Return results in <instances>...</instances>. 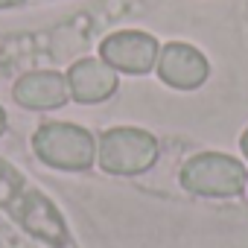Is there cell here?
Here are the masks:
<instances>
[{"label":"cell","instance_id":"30bf717a","mask_svg":"<svg viewBox=\"0 0 248 248\" xmlns=\"http://www.w3.org/2000/svg\"><path fill=\"white\" fill-rule=\"evenodd\" d=\"M3 132H6V111L0 108V135H3Z\"/></svg>","mask_w":248,"mask_h":248},{"label":"cell","instance_id":"ba28073f","mask_svg":"<svg viewBox=\"0 0 248 248\" xmlns=\"http://www.w3.org/2000/svg\"><path fill=\"white\" fill-rule=\"evenodd\" d=\"M12 96L21 108L30 111H53L62 108L64 102H70V88H67V76L56 73V70H32L24 73L15 88Z\"/></svg>","mask_w":248,"mask_h":248},{"label":"cell","instance_id":"8fae6325","mask_svg":"<svg viewBox=\"0 0 248 248\" xmlns=\"http://www.w3.org/2000/svg\"><path fill=\"white\" fill-rule=\"evenodd\" d=\"M239 146H242V152H245V158H248V132L242 135V140H239Z\"/></svg>","mask_w":248,"mask_h":248},{"label":"cell","instance_id":"52a82bcc","mask_svg":"<svg viewBox=\"0 0 248 248\" xmlns=\"http://www.w3.org/2000/svg\"><path fill=\"white\" fill-rule=\"evenodd\" d=\"M67 76V88H70V99L82 102V105H96L105 102L114 91H117V70L93 56H85L79 62L70 64Z\"/></svg>","mask_w":248,"mask_h":248},{"label":"cell","instance_id":"5b68a950","mask_svg":"<svg viewBox=\"0 0 248 248\" xmlns=\"http://www.w3.org/2000/svg\"><path fill=\"white\" fill-rule=\"evenodd\" d=\"M161 56V44L155 35L140 32V30H120L111 32L108 38H102L99 44V59L108 62L117 73H132V76H143L149 70H155Z\"/></svg>","mask_w":248,"mask_h":248},{"label":"cell","instance_id":"3957f363","mask_svg":"<svg viewBox=\"0 0 248 248\" xmlns=\"http://www.w3.org/2000/svg\"><path fill=\"white\" fill-rule=\"evenodd\" d=\"M245 181H248L245 167L236 158L219 152H202L190 158L181 170V187L187 193L207 199H233L245 190Z\"/></svg>","mask_w":248,"mask_h":248},{"label":"cell","instance_id":"7a4b0ae2","mask_svg":"<svg viewBox=\"0 0 248 248\" xmlns=\"http://www.w3.org/2000/svg\"><path fill=\"white\" fill-rule=\"evenodd\" d=\"M32 149L38 161L67 172H82L96 158L93 135L76 123H62V120H50L38 126V132L32 135Z\"/></svg>","mask_w":248,"mask_h":248},{"label":"cell","instance_id":"9c48e42d","mask_svg":"<svg viewBox=\"0 0 248 248\" xmlns=\"http://www.w3.org/2000/svg\"><path fill=\"white\" fill-rule=\"evenodd\" d=\"M27 0H0V9H15V6H24Z\"/></svg>","mask_w":248,"mask_h":248},{"label":"cell","instance_id":"8992f818","mask_svg":"<svg viewBox=\"0 0 248 248\" xmlns=\"http://www.w3.org/2000/svg\"><path fill=\"white\" fill-rule=\"evenodd\" d=\"M155 70H158L164 85H170L175 91H196L207 82L210 64L202 56V50H196L193 44L170 41L167 47H161Z\"/></svg>","mask_w":248,"mask_h":248},{"label":"cell","instance_id":"6da1fadb","mask_svg":"<svg viewBox=\"0 0 248 248\" xmlns=\"http://www.w3.org/2000/svg\"><path fill=\"white\" fill-rule=\"evenodd\" d=\"M0 207H6L35 239H44L56 248L70 245L67 228L56 204L6 161H0Z\"/></svg>","mask_w":248,"mask_h":248},{"label":"cell","instance_id":"277c9868","mask_svg":"<svg viewBox=\"0 0 248 248\" xmlns=\"http://www.w3.org/2000/svg\"><path fill=\"white\" fill-rule=\"evenodd\" d=\"M96 161L111 175H140L158 161V140L143 129H108L99 138Z\"/></svg>","mask_w":248,"mask_h":248}]
</instances>
